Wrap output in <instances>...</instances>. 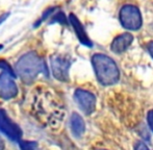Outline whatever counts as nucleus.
<instances>
[{"instance_id":"obj_6","label":"nucleus","mask_w":153,"mask_h":150,"mask_svg":"<svg viewBox=\"0 0 153 150\" xmlns=\"http://www.w3.org/2000/svg\"><path fill=\"white\" fill-rule=\"evenodd\" d=\"M14 75L6 71L0 74V97L5 100L12 99L18 93V88L14 81Z\"/></svg>"},{"instance_id":"obj_15","label":"nucleus","mask_w":153,"mask_h":150,"mask_svg":"<svg viewBox=\"0 0 153 150\" xmlns=\"http://www.w3.org/2000/svg\"><path fill=\"white\" fill-rule=\"evenodd\" d=\"M134 150H149V148L147 147V145L143 142H139L135 144Z\"/></svg>"},{"instance_id":"obj_4","label":"nucleus","mask_w":153,"mask_h":150,"mask_svg":"<svg viewBox=\"0 0 153 150\" xmlns=\"http://www.w3.org/2000/svg\"><path fill=\"white\" fill-rule=\"evenodd\" d=\"M51 69L53 76L61 81H68L69 79V69H70L71 62L69 59L62 55H55L50 59Z\"/></svg>"},{"instance_id":"obj_9","label":"nucleus","mask_w":153,"mask_h":150,"mask_svg":"<svg viewBox=\"0 0 153 150\" xmlns=\"http://www.w3.org/2000/svg\"><path fill=\"white\" fill-rule=\"evenodd\" d=\"M69 21H70L71 25H72L73 28H74L79 42H80L82 45H85V46L92 47L93 43L91 42V40L89 39V37H88L87 33H85V28H83V26L80 23V21L78 20V18H77L75 15L70 14V16H69Z\"/></svg>"},{"instance_id":"obj_17","label":"nucleus","mask_w":153,"mask_h":150,"mask_svg":"<svg viewBox=\"0 0 153 150\" xmlns=\"http://www.w3.org/2000/svg\"><path fill=\"white\" fill-rule=\"evenodd\" d=\"M8 15H10V14H8V13H6V14H3L2 16H0V24L4 22V20H5V19L7 18Z\"/></svg>"},{"instance_id":"obj_7","label":"nucleus","mask_w":153,"mask_h":150,"mask_svg":"<svg viewBox=\"0 0 153 150\" xmlns=\"http://www.w3.org/2000/svg\"><path fill=\"white\" fill-rule=\"evenodd\" d=\"M75 101L85 115H91L96 108V97L92 93L78 89L74 93Z\"/></svg>"},{"instance_id":"obj_11","label":"nucleus","mask_w":153,"mask_h":150,"mask_svg":"<svg viewBox=\"0 0 153 150\" xmlns=\"http://www.w3.org/2000/svg\"><path fill=\"white\" fill-rule=\"evenodd\" d=\"M20 147L22 150H39L38 143L34 141H20Z\"/></svg>"},{"instance_id":"obj_19","label":"nucleus","mask_w":153,"mask_h":150,"mask_svg":"<svg viewBox=\"0 0 153 150\" xmlns=\"http://www.w3.org/2000/svg\"><path fill=\"white\" fill-rule=\"evenodd\" d=\"M99 150H103V149H99Z\"/></svg>"},{"instance_id":"obj_18","label":"nucleus","mask_w":153,"mask_h":150,"mask_svg":"<svg viewBox=\"0 0 153 150\" xmlns=\"http://www.w3.org/2000/svg\"><path fill=\"white\" fill-rule=\"evenodd\" d=\"M0 150H4V142L0 137Z\"/></svg>"},{"instance_id":"obj_1","label":"nucleus","mask_w":153,"mask_h":150,"mask_svg":"<svg viewBox=\"0 0 153 150\" xmlns=\"http://www.w3.org/2000/svg\"><path fill=\"white\" fill-rule=\"evenodd\" d=\"M17 75L26 85H30L39 74L48 76V68L46 63L36 52H28L20 57L16 64Z\"/></svg>"},{"instance_id":"obj_14","label":"nucleus","mask_w":153,"mask_h":150,"mask_svg":"<svg viewBox=\"0 0 153 150\" xmlns=\"http://www.w3.org/2000/svg\"><path fill=\"white\" fill-rule=\"evenodd\" d=\"M147 120H148V124H149L150 129L153 131V110L149 111L148 112V116H147Z\"/></svg>"},{"instance_id":"obj_16","label":"nucleus","mask_w":153,"mask_h":150,"mask_svg":"<svg viewBox=\"0 0 153 150\" xmlns=\"http://www.w3.org/2000/svg\"><path fill=\"white\" fill-rule=\"evenodd\" d=\"M147 49H148V51H149L150 55H151L152 59H153V42L148 43V44H147Z\"/></svg>"},{"instance_id":"obj_8","label":"nucleus","mask_w":153,"mask_h":150,"mask_svg":"<svg viewBox=\"0 0 153 150\" xmlns=\"http://www.w3.org/2000/svg\"><path fill=\"white\" fill-rule=\"evenodd\" d=\"M132 41H133V36L131 33H122V35L118 36L117 38L114 39V41L111 42V51L115 53H118V54L124 52L131 45Z\"/></svg>"},{"instance_id":"obj_12","label":"nucleus","mask_w":153,"mask_h":150,"mask_svg":"<svg viewBox=\"0 0 153 150\" xmlns=\"http://www.w3.org/2000/svg\"><path fill=\"white\" fill-rule=\"evenodd\" d=\"M52 20H51L50 23H61V24H64L66 25L67 24V19H66V16H65V14L62 12H59L56 15H54V16L52 17Z\"/></svg>"},{"instance_id":"obj_5","label":"nucleus","mask_w":153,"mask_h":150,"mask_svg":"<svg viewBox=\"0 0 153 150\" xmlns=\"http://www.w3.org/2000/svg\"><path fill=\"white\" fill-rule=\"evenodd\" d=\"M0 130L3 134H5L10 140L20 142L21 137H22V130L15 122L10 120L7 114L2 108H0Z\"/></svg>"},{"instance_id":"obj_10","label":"nucleus","mask_w":153,"mask_h":150,"mask_svg":"<svg viewBox=\"0 0 153 150\" xmlns=\"http://www.w3.org/2000/svg\"><path fill=\"white\" fill-rule=\"evenodd\" d=\"M70 125L73 134L76 137H80L85 130V124L83 119L76 113H73L70 119Z\"/></svg>"},{"instance_id":"obj_13","label":"nucleus","mask_w":153,"mask_h":150,"mask_svg":"<svg viewBox=\"0 0 153 150\" xmlns=\"http://www.w3.org/2000/svg\"><path fill=\"white\" fill-rule=\"evenodd\" d=\"M0 69H2L3 71L8 72V73H10L12 75H14V76L16 77V74H15V71L13 70V68L10 67V64H8L7 62L3 61V59H1V61H0Z\"/></svg>"},{"instance_id":"obj_3","label":"nucleus","mask_w":153,"mask_h":150,"mask_svg":"<svg viewBox=\"0 0 153 150\" xmlns=\"http://www.w3.org/2000/svg\"><path fill=\"white\" fill-rule=\"evenodd\" d=\"M120 23L124 28L129 30H137L142 27L143 19L140 10L134 5H124L119 14Z\"/></svg>"},{"instance_id":"obj_2","label":"nucleus","mask_w":153,"mask_h":150,"mask_svg":"<svg viewBox=\"0 0 153 150\" xmlns=\"http://www.w3.org/2000/svg\"><path fill=\"white\" fill-rule=\"evenodd\" d=\"M92 65L98 81L103 85H115L120 79V71L113 59L102 53L92 56Z\"/></svg>"}]
</instances>
